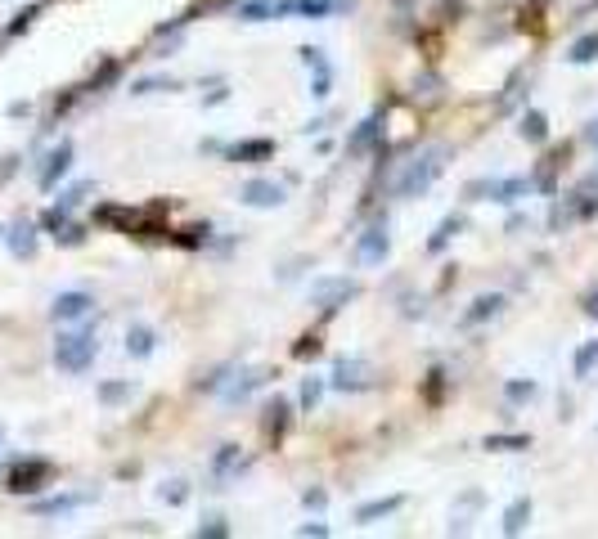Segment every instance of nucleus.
<instances>
[{
	"label": "nucleus",
	"instance_id": "1",
	"mask_svg": "<svg viewBox=\"0 0 598 539\" xmlns=\"http://www.w3.org/2000/svg\"><path fill=\"white\" fill-rule=\"evenodd\" d=\"M441 171H445V149H441V145L423 149L401 176H396V198H419V193H428Z\"/></svg>",
	"mask_w": 598,
	"mask_h": 539
},
{
	"label": "nucleus",
	"instance_id": "2",
	"mask_svg": "<svg viewBox=\"0 0 598 539\" xmlns=\"http://www.w3.org/2000/svg\"><path fill=\"white\" fill-rule=\"evenodd\" d=\"M99 355V342H95V332H63L59 342H54V364L63 373H86Z\"/></svg>",
	"mask_w": 598,
	"mask_h": 539
},
{
	"label": "nucleus",
	"instance_id": "3",
	"mask_svg": "<svg viewBox=\"0 0 598 539\" xmlns=\"http://www.w3.org/2000/svg\"><path fill=\"white\" fill-rule=\"evenodd\" d=\"M356 293H360V288H356V279H347V275H324V279H315V284H311V301H315L324 315L342 310Z\"/></svg>",
	"mask_w": 598,
	"mask_h": 539
},
{
	"label": "nucleus",
	"instance_id": "4",
	"mask_svg": "<svg viewBox=\"0 0 598 539\" xmlns=\"http://www.w3.org/2000/svg\"><path fill=\"white\" fill-rule=\"evenodd\" d=\"M265 382H271V369H230V378L221 382L216 395H221L225 404H243V400H248L252 391H261Z\"/></svg>",
	"mask_w": 598,
	"mask_h": 539
},
{
	"label": "nucleus",
	"instance_id": "5",
	"mask_svg": "<svg viewBox=\"0 0 598 539\" xmlns=\"http://www.w3.org/2000/svg\"><path fill=\"white\" fill-rule=\"evenodd\" d=\"M50 477H54V467H50L45 458H23V463L10 467V481H5V486H10L14 495H32V490H41Z\"/></svg>",
	"mask_w": 598,
	"mask_h": 539
},
{
	"label": "nucleus",
	"instance_id": "6",
	"mask_svg": "<svg viewBox=\"0 0 598 539\" xmlns=\"http://www.w3.org/2000/svg\"><path fill=\"white\" fill-rule=\"evenodd\" d=\"M334 387H338V391H365V387H374V364H369L365 355L338 360V364H334Z\"/></svg>",
	"mask_w": 598,
	"mask_h": 539
},
{
	"label": "nucleus",
	"instance_id": "7",
	"mask_svg": "<svg viewBox=\"0 0 598 539\" xmlns=\"http://www.w3.org/2000/svg\"><path fill=\"white\" fill-rule=\"evenodd\" d=\"M243 472H248V454L239 445H221L212 454V481H216V490H225L230 481H239Z\"/></svg>",
	"mask_w": 598,
	"mask_h": 539
},
{
	"label": "nucleus",
	"instance_id": "8",
	"mask_svg": "<svg viewBox=\"0 0 598 539\" xmlns=\"http://www.w3.org/2000/svg\"><path fill=\"white\" fill-rule=\"evenodd\" d=\"M495 198V202H522L526 193H531V180H522V176H513V180H473L468 184V198Z\"/></svg>",
	"mask_w": 598,
	"mask_h": 539
},
{
	"label": "nucleus",
	"instance_id": "9",
	"mask_svg": "<svg viewBox=\"0 0 598 539\" xmlns=\"http://www.w3.org/2000/svg\"><path fill=\"white\" fill-rule=\"evenodd\" d=\"M391 252V238H387V225H369L360 238H356V261L360 265H382Z\"/></svg>",
	"mask_w": 598,
	"mask_h": 539
},
{
	"label": "nucleus",
	"instance_id": "10",
	"mask_svg": "<svg viewBox=\"0 0 598 539\" xmlns=\"http://www.w3.org/2000/svg\"><path fill=\"white\" fill-rule=\"evenodd\" d=\"M90 310H95V297H90V293H59V297H54V306H50V315H54L59 324L86 319Z\"/></svg>",
	"mask_w": 598,
	"mask_h": 539
},
{
	"label": "nucleus",
	"instance_id": "11",
	"mask_svg": "<svg viewBox=\"0 0 598 539\" xmlns=\"http://www.w3.org/2000/svg\"><path fill=\"white\" fill-rule=\"evenodd\" d=\"M239 198L248 202V207L265 212V207H279V202H284V184H275V180H248Z\"/></svg>",
	"mask_w": 598,
	"mask_h": 539
},
{
	"label": "nucleus",
	"instance_id": "12",
	"mask_svg": "<svg viewBox=\"0 0 598 539\" xmlns=\"http://www.w3.org/2000/svg\"><path fill=\"white\" fill-rule=\"evenodd\" d=\"M239 23H271V19H288L284 0H243V5L234 10Z\"/></svg>",
	"mask_w": 598,
	"mask_h": 539
},
{
	"label": "nucleus",
	"instance_id": "13",
	"mask_svg": "<svg viewBox=\"0 0 598 539\" xmlns=\"http://www.w3.org/2000/svg\"><path fill=\"white\" fill-rule=\"evenodd\" d=\"M302 63L315 73V99H324V95H328V86H334V67H328L324 50H319V45H302Z\"/></svg>",
	"mask_w": 598,
	"mask_h": 539
},
{
	"label": "nucleus",
	"instance_id": "14",
	"mask_svg": "<svg viewBox=\"0 0 598 539\" xmlns=\"http://www.w3.org/2000/svg\"><path fill=\"white\" fill-rule=\"evenodd\" d=\"M68 167H73V145L63 140L59 149H50V158H45V167H41V189H54L63 176H68Z\"/></svg>",
	"mask_w": 598,
	"mask_h": 539
},
{
	"label": "nucleus",
	"instance_id": "15",
	"mask_svg": "<svg viewBox=\"0 0 598 539\" xmlns=\"http://www.w3.org/2000/svg\"><path fill=\"white\" fill-rule=\"evenodd\" d=\"M153 351H158V332L149 324H130L126 328V355L130 360H149Z\"/></svg>",
	"mask_w": 598,
	"mask_h": 539
},
{
	"label": "nucleus",
	"instance_id": "16",
	"mask_svg": "<svg viewBox=\"0 0 598 539\" xmlns=\"http://www.w3.org/2000/svg\"><path fill=\"white\" fill-rule=\"evenodd\" d=\"M230 162H265V158H275V140H239L225 149Z\"/></svg>",
	"mask_w": 598,
	"mask_h": 539
},
{
	"label": "nucleus",
	"instance_id": "17",
	"mask_svg": "<svg viewBox=\"0 0 598 539\" xmlns=\"http://www.w3.org/2000/svg\"><path fill=\"white\" fill-rule=\"evenodd\" d=\"M90 499H95V490H73V495H59V499H41L32 512L36 517H54V512H73V508H82Z\"/></svg>",
	"mask_w": 598,
	"mask_h": 539
},
{
	"label": "nucleus",
	"instance_id": "18",
	"mask_svg": "<svg viewBox=\"0 0 598 539\" xmlns=\"http://www.w3.org/2000/svg\"><path fill=\"white\" fill-rule=\"evenodd\" d=\"M288 414H293V404H288L284 395H275L271 404H265V418H261V432L279 441V436H284V427H288Z\"/></svg>",
	"mask_w": 598,
	"mask_h": 539
},
{
	"label": "nucleus",
	"instance_id": "19",
	"mask_svg": "<svg viewBox=\"0 0 598 539\" xmlns=\"http://www.w3.org/2000/svg\"><path fill=\"white\" fill-rule=\"evenodd\" d=\"M405 504V495H387V499H374V504H360L356 508V521L360 526H374V521H382V517H391L396 508Z\"/></svg>",
	"mask_w": 598,
	"mask_h": 539
},
{
	"label": "nucleus",
	"instance_id": "20",
	"mask_svg": "<svg viewBox=\"0 0 598 539\" xmlns=\"http://www.w3.org/2000/svg\"><path fill=\"white\" fill-rule=\"evenodd\" d=\"M284 10L297 19H328L334 10H342V0H284Z\"/></svg>",
	"mask_w": 598,
	"mask_h": 539
},
{
	"label": "nucleus",
	"instance_id": "21",
	"mask_svg": "<svg viewBox=\"0 0 598 539\" xmlns=\"http://www.w3.org/2000/svg\"><path fill=\"white\" fill-rule=\"evenodd\" d=\"M378 130H382V113H369L356 130H351V140H347V153H365L374 140H378Z\"/></svg>",
	"mask_w": 598,
	"mask_h": 539
},
{
	"label": "nucleus",
	"instance_id": "22",
	"mask_svg": "<svg viewBox=\"0 0 598 539\" xmlns=\"http://www.w3.org/2000/svg\"><path fill=\"white\" fill-rule=\"evenodd\" d=\"M517 135H522L526 145H545V140H549V117H545V113H536V108H531V113H522Z\"/></svg>",
	"mask_w": 598,
	"mask_h": 539
},
{
	"label": "nucleus",
	"instance_id": "23",
	"mask_svg": "<svg viewBox=\"0 0 598 539\" xmlns=\"http://www.w3.org/2000/svg\"><path fill=\"white\" fill-rule=\"evenodd\" d=\"M504 310V297L500 293H491V297H477L473 301V310H463V328H473V324H486V319H495Z\"/></svg>",
	"mask_w": 598,
	"mask_h": 539
},
{
	"label": "nucleus",
	"instance_id": "24",
	"mask_svg": "<svg viewBox=\"0 0 598 539\" xmlns=\"http://www.w3.org/2000/svg\"><path fill=\"white\" fill-rule=\"evenodd\" d=\"M571 369H576V378H580V382H594V378H598V337L576 351V364H571Z\"/></svg>",
	"mask_w": 598,
	"mask_h": 539
},
{
	"label": "nucleus",
	"instance_id": "25",
	"mask_svg": "<svg viewBox=\"0 0 598 539\" xmlns=\"http://www.w3.org/2000/svg\"><path fill=\"white\" fill-rule=\"evenodd\" d=\"M531 526V499H513L504 508V535H522Z\"/></svg>",
	"mask_w": 598,
	"mask_h": 539
},
{
	"label": "nucleus",
	"instance_id": "26",
	"mask_svg": "<svg viewBox=\"0 0 598 539\" xmlns=\"http://www.w3.org/2000/svg\"><path fill=\"white\" fill-rule=\"evenodd\" d=\"M10 252H14V256H32V252H36V230H32L28 221H19V225L10 230Z\"/></svg>",
	"mask_w": 598,
	"mask_h": 539
},
{
	"label": "nucleus",
	"instance_id": "27",
	"mask_svg": "<svg viewBox=\"0 0 598 539\" xmlns=\"http://www.w3.org/2000/svg\"><path fill=\"white\" fill-rule=\"evenodd\" d=\"M567 59H571V63H580V67H585V63H594V59H598V32H585V36L567 50Z\"/></svg>",
	"mask_w": 598,
	"mask_h": 539
},
{
	"label": "nucleus",
	"instance_id": "28",
	"mask_svg": "<svg viewBox=\"0 0 598 539\" xmlns=\"http://www.w3.org/2000/svg\"><path fill=\"white\" fill-rule=\"evenodd\" d=\"M459 230H463V216H445V221L437 225V234L428 238V252H441V247H445V243L459 234Z\"/></svg>",
	"mask_w": 598,
	"mask_h": 539
},
{
	"label": "nucleus",
	"instance_id": "29",
	"mask_svg": "<svg viewBox=\"0 0 598 539\" xmlns=\"http://www.w3.org/2000/svg\"><path fill=\"white\" fill-rule=\"evenodd\" d=\"M297 400H302V410H306V414H315V410H319V400H324V382H319V378H306Z\"/></svg>",
	"mask_w": 598,
	"mask_h": 539
},
{
	"label": "nucleus",
	"instance_id": "30",
	"mask_svg": "<svg viewBox=\"0 0 598 539\" xmlns=\"http://www.w3.org/2000/svg\"><path fill=\"white\" fill-rule=\"evenodd\" d=\"M536 391H540V387L531 382V378H526V382H522V378H513V382L504 387V395H508L513 404H522V400H536Z\"/></svg>",
	"mask_w": 598,
	"mask_h": 539
},
{
	"label": "nucleus",
	"instance_id": "31",
	"mask_svg": "<svg viewBox=\"0 0 598 539\" xmlns=\"http://www.w3.org/2000/svg\"><path fill=\"white\" fill-rule=\"evenodd\" d=\"M158 90H176V82L171 77H145V82L130 86V95H158Z\"/></svg>",
	"mask_w": 598,
	"mask_h": 539
},
{
	"label": "nucleus",
	"instance_id": "32",
	"mask_svg": "<svg viewBox=\"0 0 598 539\" xmlns=\"http://www.w3.org/2000/svg\"><path fill=\"white\" fill-rule=\"evenodd\" d=\"M526 445H531V436H486V449H504V454L526 449Z\"/></svg>",
	"mask_w": 598,
	"mask_h": 539
},
{
	"label": "nucleus",
	"instance_id": "33",
	"mask_svg": "<svg viewBox=\"0 0 598 539\" xmlns=\"http://www.w3.org/2000/svg\"><path fill=\"white\" fill-rule=\"evenodd\" d=\"M225 535H230L225 517H208L203 526H198V539H225Z\"/></svg>",
	"mask_w": 598,
	"mask_h": 539
},
{
	"label": "nucleus",
	"instance_id": "34",
	"mask_svg": "<svg viewBox=\"0 0 598 539\" xmlns=\"http://www.w3.org/2000/svg\"><path fill=\"white\" fill-rule=\"evenodd\" d=\"M158 495H162V499H167V504L176 508V504H185V499H189V481H167V486H162Z\"/></svg>",
	"mask_w": 598,
	"mask_h": 539
},
{
	"label": "nucleus",
	"instance_id": "35",
	"mask_svg": "<svg viewBox=\"0 0 598 539\" xmlns=\"http://www.w3.org/2000/svg\"><path fill=\"white\" fill-rule=\"evenodd\" d=\"M130 395V382H108V387H99V400L104 404H117V400H126Z\"/></svg>",
	"mask_w": 598,
	"mask_h": 539
},
{
	"label": "nucleus",
	"instance_id": "36",
	"mask_svg": "<svg viewBox=\"0 0 598 539\" xmlns=\"http://www.w3.org/2000/svg\"><path fill=\"white\" fill-rule=\"evenodd\" d=\"M297 535H306V539H311V535H315V539H324V535H328V526H324V521H306V526H297Z\"/></svg>",
	"mask_w": 598,
	"mask_h": 539
},
{
	"label": "nucleus",
	"instance_id": "37",
	"mask_svg": "<svg viewBox=\"0 0 598 539\" xmlns=\"http://www.w3.org/2000/svg\"><path fill=\"white\" fill-rule=\"evenodd\" d=\"M297 355L306 360V355H319V342H315V337H302V342H297Z\"/></svg>",
	"mask_w": 598,
	"mask_h": 539
},
{
	"label": "nucleus",
	"instance_id": "38",
	"mask_svg": "<svg viewBox=\"0 0 598 539\" xmlns=\"http://www.w3.org/2000/svg\"><path fill=\"white\" fill-rule=\"evenodd\" d=\"M302 504H306V508H324V490H306Z\"/></svg>",
	"mask_w": 598,
	"mask_h": 539
},
{
	"label": "nucleus",
	"instance_id": "39",
	"mask_svg": "<svg viewBox=\"0 0 598 539\" xmlns=\"http://www.w3.org/2000/svg\"><path fill=\"white\" fill-rule=\"evenodd\" d=\"M585 310H589V315H594V319H598V288H594V293H589V297H585Z\"/></svg>",
	"mask_w": 598,
	"mask_h": 539
},
{
	"label": "nucleus",
	"instance_id": "40",
	"mask_svg": "<svg viewBox=\"0 0 598 539\" xmlns=\"http://www.w3.org/2000/svg\"><path fill=\"white\" fill-rule=\"evenodd\" d=\"M585 140H589V145H598V117H594V121L585 126Z\"/></svg>",
	"mask_w": 598,
	"mask_h": 539
},
{
	"label": "nucleus",
	"instance_id": "41",
	"mask_svg": "<svg viewBox=\"0 0 598 539\" xmlns=\"http://www.w3.org/2000/svg\"><path fill=\"white\" fill-rule=\"evenodd\" d=\"M0 441H5V432H0Z\"/></svg>",
	"mask_w": 598,
	"mask_h": 539
}]
</instances>
